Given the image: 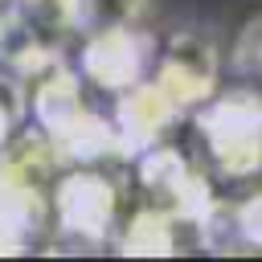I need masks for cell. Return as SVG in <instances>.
Masks as SVG:
<instances>
[{"label":"cell","mask_w":262,"mask_h":262,"mask_svg":"<svg viewBox=\"0 0 262 262\" xmlns=\"http://www.w3.org/2000/svg\"><path fill=\"white\" fill-rule=\"evenodd\" d=\"M233 70L237 74H246L258 90H262V16H254V20H246L242 25V33H237V41H233Z\"/></svg>","instance_id":"cell-14"},{"label":"cell","mask_w":262,"mask_h":262,"mask_svg":"<svg viewBox=\"0 0 262 262\" xmlns=\"http://www.w3.org/2000/svg\"><path fill=\"white\" fill-rule=\"evenodd\" d=\"M262 250V192L229 205V250Z\"/></svg>","instance_id":"cell-12"},{"label":"cell","mask_w":262,"mask_h":262,"mask_svg":"<svg viewBox=\"0 0 262 262\" xmlns=\"http://www.w3.org/2000/svg\"><path fill=\"white\" fill-rule=\"evenodd\" d=\"M25 115H29V86L8 61H0V147L25 127Z\"/></svg>","instance_id":"cell-11"},{"label":"cell","mask_w":262,"mask_h":262,"mask_svg":"<svg viewBox=\"0 0 262 262\" xmlns=\"http://www.w3.org/2000/svg\"><path fill=\"white\" fill-rule=\"evenodd\" d=\"M45 233H49V192L0 176V258L37 250Z\"/></svg>","instance_id":"cell-8"},{"label":"cell","mask_w":262,"mask_h":262,"mask_svg":"<svg viewBox=\"0 0 262 262\" xmlns=\"http://www.w3.org/2000/svg\"><path fill=\"white\" fill-rule=\"evenodd\" d=\"M151 82H156L184 115H192L205 98L217 94V82H221L217 41H213L205 29H180L176 37H168L164 53H156Z\"/></svg>","instance_id":"cell-5"},{"label":"cell","mask_w":262,"mask_h":262,"mask_svg":"<svg viewBox=\"0 0 262 262\" xmlns=\"http://www.w3.org/2000/svg\"><path fill=\"white\" fill-rule=\"evenodd\" d=\"M135 180H139V192L147 205L164 209L188 233L192 246L209 250L225 205L213 196V184L196 160H188L180 147L156 143V147L135 156Z\"/></svg>","instance_id":"cell-2"},{"label":"cell","mask_w":262,"mask_h":262,"mask_svg":"<svg viewBox=\"0 0 262 262\" xmlns=\"http://www.w3.org/2000/svg\"><path fill=\"white\" fill-rule=\"evenodd\" d=\"M29 86V111L37 119V131L53 143L61 164H111L127 160L119 131L106 115L86 106L78 74L66 66L61 53H49L33 70L20 74Z\"/></svg>","instance_id":"cell-1"},{"label":"cell","mask_w":262,"mask_h":262,"mask_svg":"<svg viewBox=\"0 0 262 262\" xmlns=\"http://www.w3.org/2000/svg\"><path fill=\"white\" fill-rule=\"evenodd\" d=\"M119 184L102 164H66L49 192V229L66 246H102L119 229Z\"/></svg>","instance_id":"cell-4"},{"label":"cell","mask_w":262,"mask_h":262,"mask_svg":"<svg viewBox=\"0 0 262 262\" xmlns=\"http://www.w3.org/2000/svg\"><path fill=\"white\" fill-rule=\"evenodd\" d=\"M143 12L147 0H82V33L98 25H135Z\"/></svg>","instance_id":"cell-13"},{"label":"cell","mask_w":262,"mask_h":262,"mask_svg":"<svg viewBox=\"0 0 262 262\" xmlns=\"http://www.w3.org/2000/svg\"><path fill=\"white\" fill-rule=\"evenodd\" d=\"M115 250L127 258H172L180 250H188L184 229L156 205L139 201L115 229Z\"/></svg>","instance_id":"cell-9"},{"label":"cell","mask_w":262,"mask_h":262,"mask_svg":"<svg viewBox=\"0 0 262 262\" xmlns=\"http://www.w3.org/2000/svg\"><path fill=\"white\" fill-rule=\"evenodd\" d=\"M180 119H188V115L151 82V74H147L143 82H135V86H127V90L115 94V115H111V123H115V131H119V143H123V156H127V160H135L139 151L164 143L168 131H172Z\"/></svg>","instance_id":"cell-7"},{"label":"cell","mask_w":262,"mask_h":262,"mask_svg":"<svg viewBox=\"0 0 262 262\" xmlns=\"http://www.w3.org/2000/svg\"><path fill=\"white\" fill-rule=\"evenodd\" d=\"M16 4L33 20V29L53 45L82 33V0H16Z\"/></svg>","instance_id":"cell-10"},{"label":"cell","mask_w":262,"mask_h":262,"mask_svg":"<svg viewBox=\"0 0 262 262\" xmlns=\"http://www.w3.org/2000/svg\"><path fill=\"white\" fill-rule=\"evenodd\" d=\"M82 74L106 94H119L135 82H143L156 66V41L147 29L135 25H98L86 29L82 41Z\"/></svg>","instance_id":"cell-6"},{"label":"cell","mask_w":262,"mask_h":262,"mask_svg":"<svg viewBox=\"0 0 262 262\" xmlns=\"http://www.w3.org/2000/svg\"><path fill=\"white\" fill-rule=\"evenodd\" d=\"M192 135L205 164L229 180H246L262 172V90L237 86L217 90L192 115Z\"/></svg>","instance_id":"cell-3"}]
</instances>
